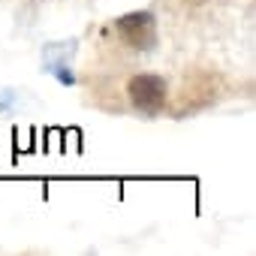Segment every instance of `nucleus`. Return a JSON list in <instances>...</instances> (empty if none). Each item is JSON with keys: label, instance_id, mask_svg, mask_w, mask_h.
Listing matches in <instances>:
<instances>
[{"label": "nucleus", "instance_id": "obj_1", "mask_svg": "<svg viewBox=\"0 0 256 256\" xmlns=\"http://www.w3.org/2000/svg\"><path fill=\"white\" fill-rule=\"evenodd\" d=\"M130 96L136 100L139 108L157 112V108L163 106V100H166V82H163L160 76H139V78H133V84H130Z\"/></svg>", "mask_w": 256, "mask_h": 256}]
</instances>
